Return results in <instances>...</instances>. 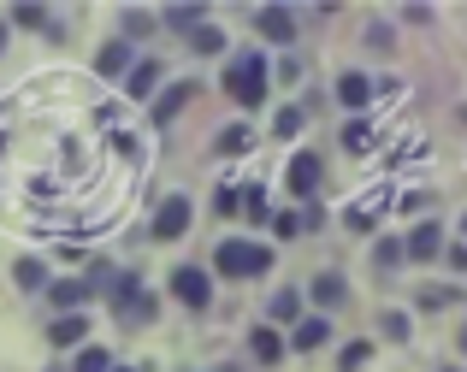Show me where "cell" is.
Wrapping results in <instances>:
<instances>
[{"mask_svg":"<svg viewBox=\"0 0 467 372\" xmlns=\"http://www.w3.org/2000/svg\"><path fill=\"white\" fill-rule=\"evenodd\" d=\"M183 101H190V83H178V89H166V95L154 101V124H171V119H178V107H183Z\"/></svg>","mask_w":467,"mask_h":372,"instance_id":"cell-12","label":"cell"},{"mask_svg":"<svg viewBox=\"0 0 467 372\" xmlns=\"http://www.w3.org/2000/svg\"><path fill=\"white\" fill-rule=\"evenodd\" d=\"M314 302H319V307H337V302H343V278H337V272L314 278Z\"/></svg>","mask_w":467,"mask_h":372,"instance_id":"cell-14","label":"cell"},{"mask_svg":"<svg viewBox=\"0 0 467 372\" xmlns=\"http://www.w3.org/2000/svg\"><path fill=\"white\" fill-rule=\"evenodd\" d=\"M254 24H261V36H266V42H290V36H296V18H290L285 6H266Z\"/></svg>","mask_w":467,"mask_h":372,"instance_id":"cell-7","label":"cell"},{"mask_svg":"<svg viewBox=\"0 0 467 372\" xmlns=\"http://www.w3.org/2000/svg\"><path fill=\"white\" fill-rule=\"evenodd\" d=\"M367 355H373V349H367V343H349V349H343V355H337V361H343V372H355V367H361V361H367Z\"/></svg>","mask_w":467,"mask_h":372,"instance_id":"cell-29","label":"cell"},{"mask_svg":"<svg viewBox=\"0 0 467 372\" xmlns=\"http://www.w3.org/2000/svg\"><path fill=\"white\" fill-rule=\"evenodd\" d=\"M219 148H225V154H243V148H249V130H243V124H231V130L219 136Z\"/></svg>","mask_w":467,"mask_h":372,"instance_id":"cell-26","label":"cell"},{"mask_svg":"<svg viewBox=\"0 0 467 372\" xmlns=\"http://www.w3.org/2000/svg\"><path fill=\"white\" fill-rule=\"evenodd\" d=\"M12 24H24V30H42L47 12H42V6H18V12H12Z\"/></svg>","mask_w":467,"mask_h":372,"instance_id":"cell-27","label":"cell"},{"mask_svg":"<svg viewBox=\"0 0 467 372\" xmlns=\"http://www.w3.org/2000/svg\"><path fill=\"white\" fill-rule=\"evenodd\" d=\"M125 66H130V47H125V42H113V47L101 54V71H107V78H119Z\"/></svg>","mask_w":467,"mask_h":372,"instance_id":"cell-23","label":"cell"},{"mask_svg":"<svg viewBox=\"0 0 467 372\" xmlns=\"http://www.w3.org/2000/svg\"><path fill=\"white\" fill-rule=\"evenodd\" d=\"M273 231H278V237H296L302 219H296V213H278V219H273Z\"/></svg>","mask_w":467,"mask_h":372,"instance_id":"cell-30","label":"cell"},{"mask_svg":"<svg viewBox=\"0 0 467 372\" xmlns=\"http://www.w3.org/2000/svg\"><path fill=\"white\" fill-rule=\"evenodd\" d=\"M213 266L225 272V278H261V272H273V248L243 243V237H225V243L213 248Z\"/></svg>","mask_w":467,"mask_h":372,"instance_id":"cell-1","label":"cell"},{"mask_svg":"<svg viewBox=\"0 0 467 372\" xmlns=\"http://www.w3.org/2000/svg\"><path fill=\"white\" fill-rule=\"evenodd\" d=\"M171 295H178L183 307H195V314H202V307L213 302V278H207L202 266H178V272H171Z\"/></svg>","mask_w":467,"mask_h":372,"instance_id":"cell-3","label":"cell"},{"mask_svg":"<svg viewBox=\"0 0 467 372\" xmlns=\"http://www.w3.org/2000/svg\"><path fill=\"white\" fill-rule=\"evenodd\" d=\"M213 207H219V219H231V213H243V195H237V190H219Z\"/></svg>","mask_w":467,"mask_h":372,"instance_id":"cell-28","label":"cell"},{"mask_svg":"<svg viewBox=\"0 0 467 372\" xmlns=\"http://www.w3.org/2000/svg\"><path fill=\"white\" fill-rule=\"evenodd\" d=\"M125 30H130V36H142V30H154V18H149V12H130Z\"/></svg>","mask_w":467,"mask_h":372,"instance_id":"cell-31","label":"cell"},{"mask_svg":"<svg viewBox=\"0 0 467 372\" xmlns=\"http://www.w3.org/2000/svg\"><path fill=\"white\" fill-rule=\"evenodd\" d=\"M154 83H160V66H154V59H142V66L130 71V95H149Z\"/></svg>","mask_w":467,"mask_h":372,"instance_id":"cell-19","label":"cell"},{"mask_svg":"<svg viewBox=\"0 0 467 372\" xmlns=\"http://www.w3.org/2000/svg\"><path fill=\"white\" fill-rule=\"evenodd\" d=\"M190 219H195V207L183 202V195H171V202H160V213H154V237L160 243L183 237V231H190Z\"/></svg>","mask_w":467,"mask_h":372,"instance_id":"cell-4","label":"cell"},{"mask_svg":"<svg viewBox=\"0 0 467 372\" xmlns=\"http://www.w3.org/2000/svg\"><path fill=\"white\" fill-rule=\"evenodd\" d=\"M0 148H6V136H0Z\"/></svg>","mask_w":467,"mask_h":372,"instance_id":"cell-35","label":"cell"},{"mask_svg":"<svg viewBox=\"0 0 467 372\" xmlns=\"http://www.w3.org/2000/svg\"><path fill=\"white\" fill-rule=\"evenodd\" d=\"M83 331H89V326H83L78 314H66V319H54V326H47V337H54L59 349H71V343H83Z\"/></svg>","mask_w":467,"mask_h":372,"instance_id":"cell-11","label":"cell"},{"mask_svg":"<svg viewBox=\"0 0 467 372\" xmlns=\"http://www.w3.org/2000/svg\"><path fill=\"white\" fill-rule=\"evenodd\" d=\"M225 95L237 107H261L266 101V59L261 54H237L225 66Z\"/></svg>","mask_w":467,"mask_h":372,"instance_id":"cell-2","label":"cell"},{"mask_svg":"<svg viewBox=\"0 0 467 372\" xmlns=\"http://www.w3.org/2000/svg\"><path fill=\"white\" fill-rule=\"evenodd\" d=\"M190 47H195V54H219V47H225V36L202 24V30H190Z\"/></svg>","mask_w":467,"mask_h":372,"instance_id":"cell-22","label":"cell"},{"mask_svg":"<svg viewBox=\"0 0 467 372\" xmlns=\"http://www.w3.org/2000/svg\"><path fill=\"white\" fill-rule=\"evenodd\" d=\"M273 130H278V136H296V130H302V107H285V113L273 119Z\"/></svg>","mask_w":467,"mask_h":372,"instance_id":"cell-25","label":"cell"},{"mask_svg":"<svg viewBox=\"0 0 467 372\" xmlns=\"http://www.w3.org/2000/svg\"><path fill=\"white\" fill-rule=\"evenodd\" d=\"M343 148H349V154H367V148H373V124H361V119H355L349 130H343Z\"/></svg>","mask_w":467,"mask_h":372,"instance_id":"cell-16","label":"cell"},{"mask_svg":"<svg viewBox=\"0 0 467 372\" xmlns=\"http://www.w3.org/2000/svg\"><path fill=\"white\" fill-rule=\"evenodd\" d=\"M249 349H254V361H278V355H285V337H278L273 326H261V331L249 337Z\"/></svg>","mask_w":467,"mask_h":372,"instance_id":"cell-10","label":"cell"},{"mask_svg":"<svg viewBox=\"0 0 467 372\" xmlns=\"http://www.w3.org/2000/svg\"><path fill=\"white\" fill-rule=\"evenodd\" d=\"M113 372H125V367H113Z\"/></svg>","mask_w":467,"mask_h":372,"instance_id":"cell-36","label":"cell"},{"mask_svg":"<svg viewBox=\"0 0 467 372\" xmlns=\"http://www.w3.org/2000/svg\"><path fill=\"white\" fill-rule=\"evenodd\" d=\"M337 101L343 107H367V101H373V83H367L361 71H343V78H337Z\"/></svg>","mask_w":467,"mask_h":372,"instance_id":"cell-8","label":"cell"},{"mask_svg":"<svg viewBox=\"0 0 467 372\" xmlns=\"http://www.w3.org/2000/svg\"><path fill=\"white\" fill-rule=\"evenodd\" d=\"M47 295H54V307H78V302H89V284H83V278H66V284H54Z\"/></svg>","mask_w":467,"mask_h":372,"instance_id":"cell-13","label":"cell"},{"mask_svg":"<svg viewBox=\"0 0 467 372\" xmlns=\"http://www.w3.org/2000/svg\"><path fill=\"white\" fill-rule=\"evenodd\" d=\"M266 314H273V319H296V314H302V295H296V290H278Z\"/></svg>","mask_w":467,"mask_h":372,"instance_id":"cell-18","label":"cell"},{"mask_svg":"<svg viewBox=\"0 0 467 372\" xmlns=\"http://www.w3.org/2000/svg\"><path fill=\"white\" fill-rule=\"evenodd\" d=\"M0 47H6V24H0Z\"/></svg>","mask_w":467,"mask_h":372,"instance_id":"cell-33","label":"cell"},{"mask_svg":"<svg viewBox=\"0 0 467 372\" xmlns=\"http://www.w3.org/2000/svg\"><path fill=\"white\" fill-rule=\"evenodd\" d=\"M462 355H467V331H462Z\"/></svg>","mask_w":467,"mask_h":372,"instance_id":"cell-34","label":"cell"},{"mask_svg":"<svg viewBox=\"0 0 467 372\" xmlns=\"http://www.w3.org/2000/svg\"><path fill=\"white\" fill-rule=\"evenodd\" d=\"M42 278H47L42 260H18V284H24V290H42Z\"/></svg>","mask_w":467,"mask_h":372,"instance_id":"cell-24","label":"cell"},{"mask_svg":"<svg viewBox=\"0 0 467 372\" xmlns=\"http://www.w3.org/2000/svg\"><path fill=\"white\" fill-rule=\"evenodd\" d=\"M326 337H331L326 314H314V319H302V326H296V337H290V349H319Z\"/></svg>","mask_w":467,"mask_h":372,"instance_id":"cell-9","label":"cell"},{"mask_svg":"<svg viewBox=\"0 0 467 372\" xmlns=\"http://www.w3.org/2000/svg\"><path fill=\"white\" fill-rule=\"evenodd\" d=\"M379 225V202H355L349 207V231H373Z\"/></svg>","mask_w":467,"mask_h":372,"instance_id":"cell-20","label":"cell"},{"mask_svg":"<svg viewBox=\"0 0 467 372\" xmlns=\"http://www.w3.org/2000/svg\"><path fill=\"white\" fill-rule=\"evenodd\" d=\"M402 260V243H379V266H397Z\"/></svg>","mask_w":467,"mask_h":372,"instance_id":"cell-32","label":"cell"},{"mask_svg":"<svg viewBox=\"0 0 467 372\" xmlns=\"http://www.w3.org/2000/svg\"><path fill=\"white\" fill-rule=\"evenodd\" d=\"M319 171H326V166H319V154H296V160H290V195L308 202V195L319 190Z\"/></svg>","mask_w":467,"mask_h":372,"instance_id":"cell-5","label":"cell"},{"mask_svg":"<svg viewBox=\"0 0 467 372\" xmlns=\"http://www.w3.org/2000/svg\"><path fill=\"white\" fill-rule=\"evenodd\" d=\"M243 213H249L254 225H266V219H273V213H266V195H261V183H249V195H243Z\"/></svg>","mask_w":467,"mask_h":372,"instance_id":"cell-21","label":"cell"},{"mask_svg":"<svg viewBox=\"0 0 467 372\" xmlns=\"http://www.w3.org/2000/svg\"><path fill=\"white\" fill-rule=\"evenodd\" d=\"M402 254H414V260H432V254H444V231H438V225H414V237L402 243Z\"/></svg>","mask_w":467,"mask_h":372,"instance_id":"cell-6","label":"cell"},{"mask_svg":"<svg viewBox=\"0 0 467 372\" xmlns=\"http://www.w3.org/2000/svg\"><path fill=\"white\" fill-rule=\"evenodd\" d=\"M71 372H113V355H107V349H95V343H89V349L78 355V367H71Z\"/></svg>","mask_w":467,"mask_h":372,"instance_id":"cell-17","label":"cell"},{"mask_svg":"<svg viewBox=\"0 0 467 372\" xmlns=\"http://www.w3.org/2000/svg\"><path fill=\"white\" fill-rule=\"evenodd\" d=\"M166 24H171V30H202L207 12H202V6H171V12H166Z\"/></svg>","mask_w":467,"mask_h":372,"instance_id":"cell-15","label":"cell"}]
</instances>
